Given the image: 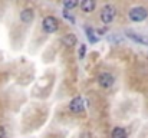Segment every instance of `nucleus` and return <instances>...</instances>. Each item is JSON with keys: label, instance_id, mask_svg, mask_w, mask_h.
<instances>
[{"label": "nucleus", "instance_id": "2", "mask_svg": "<svg viewBox=\"0 0 148 138\" xmlns=\"http://www.w3.org/2000/svg\"><path fill=\"white\" fill-rule=\"evenodd\" d=\"M115 13H116V10H115L114 6L105 4V6L102 7V10H101V20H102V23H103V25L111 23V22L114 20V17H115Z\"/></svg>", "mask_w": 148, "mask_h": 138}, {"label": "nucleus", "instance_id": "16", "mask_svg": "<svg viewBox=\"0 0 148 138\" xmlns=\"http://www.w3.org/2000/svg\"><path fill=\"white\" fill-rule=\"evenodd\" d=\"M81 138H92V135H91L89 133H84V134L81 135Z\"/></svg>", "mask_w": 148, "mask_h": 138}, {"label": "nucleus", "instance_id": "14", "mask_svg": "<svg viewBox=\"0 0 148 138\" xmlns=\"http://www.w3.org/2000/svg\"><path fill=\"white\" fill-rule=\"evenodd\" d=\"M85 53H86V46L81 45V47H79V59H84L85 58Z\"/></svg>", "mask_w": 148, "mask_h": 138}, {"label": "nucleus", "instance_id": "12", "mask_svg": "<svg viewBox=\"0 0 148 138\" xmlns=\"http://www.w3.org/2000/svg\"><path fill=\"white\" fill-rule=\"evenodd\" d=\"M76 6H78V1H76V0H66V1L63 3V7H65V10L75 9Z\"/></svg>", "mask_w": 148, "mask_h": 138}, {"label": "nucleus", "instance_id": "3", "mask_svg": "<svg viewBox=\"0 0 148 138\" xmlns=\"http://www.w3.org/2000/svg\"><path fill=\"white\" fill-rule=\"evenodd\" d=\"M42 27L46 33H53V32H56L59 29V22L53 16H46L42 22Z\"/></svg>", "mask_w": 148, "mask_h": 138}, {"label": "nucleus", "instance_id": "11", "mask_svg": "<svg viewBox=\"0 0 148 138\" xmlns=\"http://www.w3.org/2000/svg\"><path fill=\"white\" fill-rule=\"evenodd\" d=\"M85 30H86V36H88V39H89V42H91V43L98 42V38L95 36V32H94L91 27H85Z\"/></svg>", "mask_w": 148, "mask_h": 138}, {"label": "nucleus", "instance_id": "4", "mask_svg": "<svg viewBox=\"0 0 148 138\" xmlns=\"http://www.w3.org/2000/svg\"><path fill=\"white\" fill-rule=\"evenodd\" d=\"M114 82H115V78H114V75L111 72H102V73H99L98 84L102 88H105V89L106 88H111L114 85Z\"/></svg>", "mask_w": 148, "mask_h": 138}, {"label": "nucleus", "instance_id": "6", "mask_svg": "<svg viewBox=\"0 0 148 138\" xmlns=\"http://www.w3.org/2000/svg\"><path fill=\"white\" fill-rule=\"evenodd\" d=\"M125 33H127V36H128L130 39H132L134 42L143 43V45H148V38H145V36L138 35V33H135V32H132V30H127Z\"/></svg>", "mask_w": 148, "mask_h": 138}, {"label": "nucleus", "instance_id": "8", "mask_svg": "<svg viewBox=\"0 0 148 138\" xmlns=\"http://www.w3.org/2000/svg\"><path fill=\"white\" fill-rule=\"evenodd\" d=\"M95 1L94 0H84L82 3H81V7H82V10L85 12V13H92L94 10H95Z\"/></svg>", "mask_w": 148, "mask_h": 138}, {"label": "nucleus", "instance_id": "5", "mask_svg": "<svg viewBox=\"0 0 148 138\" xmlns=\"http://www.w3.org/2000/svg\"><path fill=\"white\" fill-rule=\"evenodd\" d=\"M84 108H85V105H84V99H82L81 96H75V98L69 102V109H71L72 112H75V114L82 112Z\"/></svg>", "mask_w": 148, "mask_h": 138}, {"label": "nucleus", "instance_id": "10", "mask_svg": "<svg viewBox=\"0 0 148 138\" xmlns=\"http://www.w3.org/2000/svg\"><path fill=\"white\" fill-rule=\"evenodd\" d=\"M111 138H127V131L122 127H115L111 133Z\"/></svg>", "mask_w": 148, "mask_h": 138}, {"label": "nucleus", "instance_id": "13", "mask_svg": "<svg viewBox=\"0 0 148 138\" xmlns=\"http://www.w3.org/2000/svg\"><path fill=\"white\" fill-rule=\"evenodd\" d=\"M63 17H66L71 23H75V17L69 13V10H63Z\"/></svg>", "mask_w": 148, "mask_h": 138}, {"label": "nucleus", "instance_id": "9", "mask_svg": "<svg viewBox=\"0 0 148 138\" xmlns=\"http://www.w3.org/2000/svg\"><path fill=\"white\" fill-rule=\"evenodd\" d=\"M62 42H63V45L65 46H73L76 43V36L73 35V33H68V35H65L63 38H62Z\"/></svg>", "mask_w": 148, "mask_h": 138}, {"label": "nucleus", "instance_id": "1", "mask_svg": "<svg viewBox=\"0 0 148 138\" xmlns=\"http://www.w3.org/2000/svg\"><path fill=\"white\" fill-rule=\"evenodd\" d=\"M128 16L132 22H143L148 17V10L143 6H135L128 12Z\"/></svg>", "mask_w": 148, "mask_h": 138}, {"label": "nucleus", "instance_id": "7", "mask_svg": "<svg viewBox=\"0 0 148 138\" xmlns=\"http://www.w3.org/2000/svg\"><path fill=\"white\" fill-rule=\"evenodd\" d=\"M33 17H35V13H33V10L32 9H23L22 12H20V20L23 22V23H30L32 20H33Z\"/></svg>", "mask_w": 148, "mask_h": 138}, {"label": "nucleus", "instance_id": "15", "mask_svg": "<svg viewBox=\"0 0 148 138\" xmlns=\"http://www.w3.org/2000/svg\"><path fill=\"white\" fill-rule=\"evenodd\" d=\"M0 138H7V135H6V131H4V128L0 125Z\"/></svg>", "mask_w": 148, "mask_h": 138}]
</instances>
